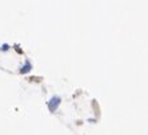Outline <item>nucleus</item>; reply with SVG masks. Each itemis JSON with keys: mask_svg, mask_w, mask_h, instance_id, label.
<instances>
[{"mask_svg": "<svg viewBox=\"0 0 148 135\" xmlns=\"http://www.w3.org/2000/svg\"><path fill=\"white\" fill-rule=\"evenodd\" d=\"M31 67H32V66H31L29 63H25L24 66H23V68L20 70V72H21V74H27V72L31 71Z\"/></svg>", "mask_w": 148, "mask_h": 135, "instance_id": "f03ea898", "label": "nucleus"}, {"mask_svg": "<svg viewBox=\"0 0 148 135\" xmlns=\"http://www.w3.org/2000/svg\"><path fill=\"white\" fill-rule=\"evenodd\" d=\"M0 50H1V51H7V50H9V46L8 44H3Z\"/></svg>", "mask_w": 148, "mask_h": 135, "instance_id": "7ed1b4c3", "label": "nucleus"}, {"mask_svg": "<svg viewBox=\"0 0 148 135\" xmlns=\"http://www.w3.org/2000/svg\"><path fill=\"white\" fill-rule=\"evenodd\" d=\"M60 102H61L60 96H52L51 100L48 102V108H49V111H52V112H53V111L57 108V106L60 104Z\"/></svg>", "mask_w": 148, "mask_h": 135, "instance_id": "f257e3e1", "label": "nucleus"}]
</instances>
